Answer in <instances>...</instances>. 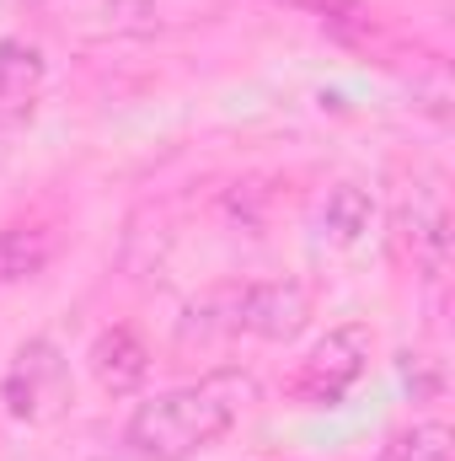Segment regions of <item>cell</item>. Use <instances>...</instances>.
Segmentation results:
<instances>
[{
	"instance_id": "9",
	"label": "cell",
	"mask_w": 455,
	"mask_h": 461,
	"mask_svg": "<svg viewBox=\"0 0 455 461\" xmlns=\"http://www.w3.org/2000/svg\"><path fill=\"white\" fill-rule=\"evenodd\" d=\"M59 252V236L49 226H5L0 230V285L38 279Z\"/></svg>"
},
{
	"instance_id": "5",
	"label": "cell",
	"mask_w": 455,
	"mask_h": 461,
	"mask_svg": "<svg viewBox=\"0 0 455 461\" xmlns=\"http://www.w3.org/2000/svg\"><path fill=\"white\" fill-rule=\"evenodd\" d=\"M54 27L76 32V38H92V43H108V38H139L161 22L156 0H32Z\"/></svg>"
},
{
	"instance_id": "4",
	"label": "cell",
	"mask_w": 455,
	"mask_h": 461,
	"mask_svg": "<svg viewBox=\"0 0 455 461\" xmlns=\"http://www.w3.org/2000/svg\"><path fill=\"white\" fill-rule=\"evenodd\" d=\"M0 397H5V413L11 419H27V424L54 419L70 402V365H65L59 344L27 339V344L16 348L5 381H0Z\"/></svg>"
},
{
	"instance_id": "2",
	"label": "cell",
	"mask_w": 455,
	"mask_h": 461,
	"mask_svg": "<svg viewBox=\"0 0 455 461\" xmlns=\"http://www.w3.org/2000/svg\"><path fill=\"white\" fill-rule=\"evenodd\" d=\"M204 312H215L226 333L290 344L311 322V290L300 279H246V285H230L220 295H210Z\"/></svg>"
},
{
	"instance_id": "8",
	"label": "cell",
	"mask_w": 455,
	"mask_h": 461,
	"mask_svg": "<svg viewBox=\"0 0 455 461\" xmlns=\"http://www.w3.org/2000/svg\"><path fill=\"white\" fill-rule=\"evenodd\" d=\"M43 81H49L43 54L22 38H0V123L32 118L38 97H43Z\"/></svg>"
},
{
	"instance_id": "11",
	"label": "cell",
	"mask_w": 455,
	"mask_h": 461,
	"mask_svg": "<svg viewBox=\"0 0 455 461\" xmlns=\"http://www.w3.org/2000/svg\"><path fill=\"white\" fill-rule=\"evenodd\" d=\"M380 461H455L451 429L440 419H418L407 429H397L386 446H380Z\"/></svg>"
},
{
	"instance_id": "3",
	"label": "cell",
	"mask_w": 455,
	"mask_h": 461,
	"mask_svg": "<svg viewBox=\"0 0 455 461\" xmlns=\"http://www.w3.org/2000/svg\"><path fill=\"white\" fill-rule=\"evenodd\" d=\"M370 348H375V339H370L364 322H343V328H333L327 339H317V344L306 348V359L290 370L284 392H290L295 402H311V408L338 402L343 392L364 375Z\"/></svg>"
},
{
	"instance_id": "1",
	"label": "cell",
	"mask_w": 455,
	"mask_h": 461,
	"mask_svg": "<svg viewBox=\"0 0 455 461\" xmlns=\"http://www.w3.org/2000/svg\"><path fill=\"white\" fill-rule=\"evenodd\" d=\"M252 402H257V381L246 370H210L188 386L139 402L123 429V446L139 461H193L215 440H226Z\"/></svg>"
},
{
	"instance_id": "12",
	"label": "cell",
	"mask_w": 455,
	"mask_h": 461,
	"mask_svg": "<svg viewBox=\"0 0 455 461\" xmlns=\"http://www.w3.org/2000/svg\"><path fill=\"white\" fill-rule=\"evenodd\" d=\"M268 5H284V11H295V16H311V22L333 27V32H359V27H370V5H364V0H268Z\"/></svg>"
},
{
	"instance_id": "6",
	"label": "cell",
	"mask_w": 455,
	"mask_h": 461,
	"mask_svg": "<svg viewBox=\"0 0 455 461\" xmlns=\"http://www.w3.org/2000/svg\"><path fill=\"white\" fill-rule=\"evenodd\" d=\"M397 236H402V247H407V258L424 279H445V268H451V215L434 194H418L413 204H402Z\"/></svg>"
},
{
	"instance_id": "10",
	"label": "cell",
	"mask_w": 455,
	"mask_h": 461,
	"mask_svg": "<svg viewBox=\"0 0 455 461\" xmlns=\"http://www.w3.org/2000/svg\"><path fill=\"white\" fill-rule=\"evenodd\" d=\"M375 226V199L359 188V183H338V188H327V199H322V230L343 241V247H353V241H364Z\"/></svg>"
},
{
	"instance_id": "7",
	"label": "cell",
	"mask_w": 455,
	"mask_h": 461,
	"mask_svg": "<svg viewBox=\"0 0 455 461\" xmlns=\"http://www.w3.org/2000/svg\"><path fill=\"white\" fill-rule=\"evenodd\" d=\"M86 365H92V375H97L103 392L129 397V392H139L145 375H150V348H145V339H139L134 328H108V333L92 339Z\"/></svg>"
}]
</instances>
